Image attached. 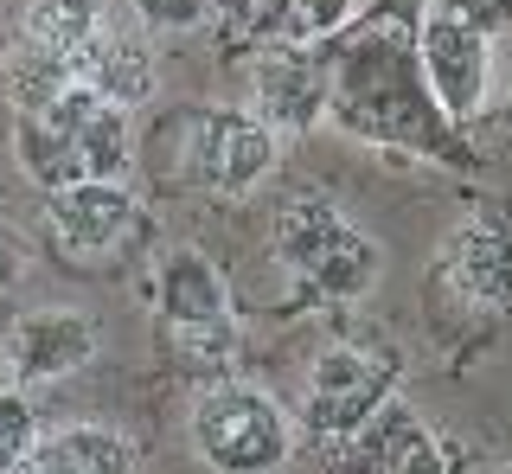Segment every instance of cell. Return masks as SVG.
<instances>
[{
  "instance_id": "6da1fadb",
  "label": "cell",
  "mask_w": 512,
  "mask_h": 474,
  "mask_svg": "<svg viewBox=\"0 0 512 474\" xmlns=\"http://www.w3.org/2000/svg\"><path fill=\"white\" fill-rule=\"evenodd\" d=\"M327 58V122L365 148L416 154V161L461 167V129L436 109L416 58V0H378L352 13L333 39H320Z\"/></svg>"
},
{
  "instance_id": "7a4b0ae2",
  "label": "cell",
  "mask_w": 512,
  "mask_h": 474,
  "mask_svg": "<svg viewBox=\"0 0 512 474\" xmlns=\"http://www.w3.org/2000/svg\"><path fill=\"white\" fill-rule=\"evenodd\" d=\"M13 161L39 193L77 180H122L135 161V109L84 90L71 71L13 103Z\"/></svg>"
},
{
  "instance_id": "3957f363",
  "label": "cell",
  "mask_w": 512,
  "mask_h": 474,
  "mask_svg": "<svg viewBox=\"0 0 512 474\" xmlns=\"http://www.w3.org/2000/svg\"><path fill=\"white\" fill-rule=\"evenodd\" d=\"M276 263L288 276V289L301 302L320 308H352L378 289L384 276V250L372 231H359L327 193H295L276 212Z\"/></svg>"
},
{
  "instance_id": "277c9868",
  "label": "cell",
  "mask_w": 512,
  "mask_h": 474,
  "mask_svg": "<svg viewBox=\"0 0 512 474\" xmlns=\"http://www.w3.org/2000/svg\"><path fill=\"white\" fill-rule=\"evenodd\" d=\"M423 308L448 340L487 334L512 314V225L506 218H461L436 244L423 276Z\"/></svg>"
},
{
  "instance_id": "5b68a950",
  "label": "cell",
  "mask_w": 512,
  "mask_h": 474,
  "mask_svg": "<svg viewBox=\"0 0 512 474\" xmlns=\"http://www.w3.org/2000/svg\"><path fill=\"white\" fill-rule=\"evenodd\" d=\"M192 455L218 474H276L295 462V417L263 385L224 378L192 398Z\"/></svg>"
},
{
  "instance_id": "8992f818",
  "label": "cell",
  "mask_w": 512,
  "mask_h": 474,
  "mask_svg": "<svg viewBox=\"0 0 512 474\" xmlns=\"http://www.w3.org/2000/svg\"><path fill=\"white\" fill-rule=\"evenodd\" d=\"M404 359L391 346H327L301 378V430L320 455H340V442L359 430L365 417L397 398Z\"/></svg>"
},
{
  "instance_id": "52a82bcc",
  "label": "cell",
  "mask_w": 512,
  "mask_h": 474,
  "mask_svg": "<svg viewBox=\"0 0 512 474\" xmlns=\"http://www.w3.org/2000/svg\"><path fill=\"white\" fill-rule=\"evenodd\" d=\"M148 308L154 321L167 327V340L180 353H231L237 340V314H231V282L205 250H160L148 270Z\"/></svg>"
},
{
  "instance_id": "ba28073f",
  "label": "cell",
  "mask_w": 512,
  "mask_h": 474,
  "mask_svg": "<svg viewBox=\"0 0 512 474\" xmlns=\"http://www.w3.org/2000/svg\"><path fill=\"white\" fill-rule=\"evenodd\" d=\"M282 167V135L256 109H199L186 122V180L205 199H250Z\"/></svg>"
},
{
  "instance_id": "9c48e42d",
  "label": "cell",
  "mask_w": 512,
  "mask_h": 474,
  "mask_svg": "<svg viewBox=\"0 0 512 474\" xmlns=\"http://www.w3.org/2000/svg\"><path fill=\"white\" fill-rule=\"evenodd\" d=\"M416 58H423V84L436 109L455 129H468L493 97V33L416 0Z\"/></svg>"
},
{
  "instance_id": "30bf717a",
  "label": "cell",
  "mask_w": 512,
  "mask_h": 474,
  "mask_svg": "<svg viewBox=\"0 0 512 474\" xmlns=\"http://www.w3.org/2000/svg\"><path fill=\"white\" fill-rule=\"evenodd\" d=\"M45 237L64 263H103L128 244V231L141 225V199L128 193V180H77L45 193Z\"/></svg>"
},
{
  "instance_id": "8fae6325",
  "label": "cell",
  "mask_w": 512,
  "mask_h": 474,
  "mask_svg": "<svg viewBox=\"0 0 512 474\" xmlns=\"http://www.w3.org/2000/svg\"><path fill=\"white\" fill-rule=\"evenodd\" d=\"M250 109L282 141L314 135L327 122V58H320V45H295V39L256 45L250 52Z\"/></svg>"
},
{
  "instance_id": "7c38bea8",
  "label": "cell",
  "mask_w": 512,
  "mask_h": 474,
  "mask_svg": "<svg viewBox=\"0 0 512 474\" xmlns=\"http://www.w3.org/2000/svg\"><path fill=\"white\" fill-rule=\"evenodd\" d=\"M103 346V327L84 308H32L13 321L7 334V359L20 385H58V378L84 372Z\"/></svg>"
},
{
  "instance_id": "4fadbf2b",
  "label": "cell",
  "mask_w": 512,
  "mask_h": 474,
  "mask_svg": "<svg viewBox=\"0 0 512 474\" xmlns=\"http://www.w3.org/2000/svg\"><path fill=\"white\" fill-rule=\"evenodd\" d=\"M448 442L429 430L423 417H416V410L404 404V398H384L372 417L359 423V430H352L346 442H340V455H333V462H352V468H384V474H429V468H455L448 462Z\"/></svg>"
},
{
  "instance_id": "5bb4252c",
  "label": "cell",
  "mask_w": 512,
  "mask_h": 474,
  "mask_svg": "<svg viewBox=\"0 0 512 474\" xmlns=\"http://www.w3.org/2000/svg\"><path fill=\"white\" fill-rule=\"evenodd\" d=\"M64 71H71L84 90H96V97L122 103V109H141L154 97V77H160L154 71V45L141 33H128V26H109V20L64 58Z\"/></svg>"
},
{
  "instance_id": "9a60e30c",
  "label": "cell",
  "mask_w": 512,
  "mask_h": 474,
  "mask_svg": "<svg viewBox=\"0 0 512 474\" xmlns=\"http://www.w3.org/2000/svg\"><path fill=\"white\" fill-rule=\"evenodd\" d=\"M218 13L231 20V33H244L256 45H269V39L320 45L359 13V0H218Z\"/></svg>"
},
{
  "instance_id": "2e32d148",
  "label": "cell",
  "mask_w": 512,
  "mask_h": 474,
  "mask_svg": "<svg viewBox=\"0 0 512 474\" xmlns=\"http://www.w3.org/2000/svg\"><path fill=\"white\" fill-rule=\"evenodd\" d=\"M32 468L39 474H128L141 468V449L109 423H64V430L39 436Z\"/></svg>"
},
{
  "instance_id": "e0dca14e",
  "label": "cell",
  "mask_w": 512,
  "mask_h": 474,
  "mask_svg": "<svg viewBox=\"0 0 512 474\" xmlns=\"http://www.w3.org/2000/svg\"><path fill=\"white\" fill-rule=\"evenodd\" d=\"M103 20H109L103 0H26L20 39L32 45V52H45V58H71Z\"/></svg>"
},
{
  "instance_id": "ac0fdd59",
  "label": "cell",
  "mask_w": 512,
  "mask_h": 474,
  "mask_svg": "<svg viewBox=\"0 0 512 474\" xmlns=\"http://www.w3.org/2000/svg\"><path fill=\"white\" fill-rule=\"evenodd\" d=\"M39 410L20 385H0V474L32 468V449H39Z\"/></svg>"
},
{
  "instance_id": "d6986e66",
  "label": "cell",
  "mask_w": 512,
  "mask_h": 474,
  "mask_svg": "<svg viewBox=\"0 0 512 474\" xmlns=\"http://www.w3.org/2000/svg\"><path fill=\"white\" fill-rule=\"evenodd\" d=\"M128 7H135V20L154 39H186L205 20H218V0H128Z\"/></svg>"
},
{
  "instance_id": "ffe728a7",
  "label": "cell",
  "mask_w": 512,
  "mask_h": 474,
  "mask_svg": "<svg viewBox=\"0 0 512 474\" xmlns=\"http://www.w3.org/2000/svg\"><path fill=\"white\" fill-rule=\"evenodd\" d=\"M429 7L455 13V20L480 26V33H506V26H512V0H429Z\"/></svg>"
},
{
  "instance_id": "44dd1931",
  "label": "cell",
  "mask_w": 512,
  "mask_h": 474,
  "mask_svg": "<svg viewBox=\"0 0 512 474\" xmlns=\"http://www.w3.org/2000/svg\"><path fill=\"white\" fill-rule=\"evenodd\" d=\"M26 276H32V244L0 218V295H13Z\"/></svg>"
},
{
  "instance_id": "7402d4cb",
  "label": "cell",
  "mask_w": 512,
  "mask_h": 474,
  "mask_svg": "<svg viewBox=\"0 0 512 474\" xmlns=\"http://www.w3.org/2000/svg\"><path fill=\"white\" fill-rule=\"evenodd\" d=\"M0 385H13V359H7V340H0Z\"/></svg>"
},
{
  "instance_id": "603a6c76",
  "label": "cell",
  "mask_w": 512,
  "mask_h": 474,
  "mask_svg": "<svg viewBox=\"0 0 512 474\" xmlns=\"http://www.w3.org/2000/svg\"><path fill=\"white\" fill-rule=\"evenodd\" d=\"M506 474H512V462H506Z\"/></svg>"
}]
</instances>
